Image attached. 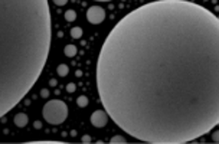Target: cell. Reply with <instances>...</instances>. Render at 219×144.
Here are the masks:
<instances>
[{
	"label": "cell",
	"instance_id": "cell-16",
	"mask_svg": "<svg viewBox=\"0 0 219 144\" xmlns=\"http://www.w3.org/2000/svg\"><path fill=\"white\" fill-rule=\"evenodd\" d=\"M41 97H42V98H48V97H49V91H48V89H46V88L42 89V91H41Z\"/></svg>",
	"mask_w": 219,
	"mask_h": 144
},
{
	"label": "cell",
	"instance_id": "cell-11",
	"mask_svg": "<svg viewBox=\"0 0 219 144\" xmlns=\"http://www.w3.org/2000/svg\"><path fill=\"white\" fill-rule=\"evenodd\" d=\"M76 19V12L72 10V9H69V10L65 12V20L66 22H74Z\"/></svg>",
	"mask_w": 219,
	"mask_h": 144
},
{
	"label": "cell",
	"instance_id": "cell-5",
	"mask_svg": "<svg viewBox=\"0 0 219 144\" xmlns=\"http://www.w3.org/2000/svg\"><path fill=\"white\" fill-rule=\"evenodd\" d=\"M108 113H107L105 110H97L94 111L93 114H91V124H93L94 127L97 128H103L107 125V123H108Z\"/></svg>",
	"mask_w": 219,
	"mask_h": 144
},
{
	"label": "cell",
	"instance_id": "cell-4",
	"mask_svg": "<svg viewBox=\"0 0 219 144\" xmlns=\"http://www.w3.org/2000/svg\"><path fill=\"white\" fill-rule=\"evenodd\" d=\"M105 19V10L101 6H91L87 10V20L93 25L103 23Z\"/></svg>",
	"mask_w": 219,
	"mask_h": 144
},
{
	"label": "cell",
	"instance_id": "cell-19",
	"mask_svg": "<svg viewBox=\"0 0 219 144\" xmlns=\"http://www.w3.org/2000/svg\"><path fill=\"white\" fill-rule=\"evenodd\" d=\"M49 84H51V86H55V85H56V79H51Z\"/></svg>",
	"mask_w": 219,
	"mask_h": 144
},
{
	"label": "cell",
	"instance_id": "cell-15",
	"mask_svg": "<svg viewBox=\"0 0 219 144\" xmlns=\"http://www.w3.org/2000/svg\"><path fill=\"white\" fill-rule=\"evenodd\" d=\"M212 140L215 141V143H219V130H216L212 133Z\"/></svg>",
	"mask_w": 219,
	"mask_h": 144
},
{
	"label": "cell",
	"instance_id": "cell-1",
	"mask_svg": "<svg viewBox=\"0 0 219 144\" xmlns=\"http://www.w3.org/2000/svg\"><path fill=\"white\" fill-rule=\"evenodd\" d=\"M97 91L124 133L185 144L219 125V17L188 0L128 12L97 59Z\"/></svg>",
	"mask_w": 219,
	"mask_h": 144
},
{
	"label": "cell",
	"instance_id": "cell-12",
	"mask_svg": "<svg viewBox=\"0 0 219 144\" xmlns=\"http://www.w3.org/2000/svg\"><path fill=\"white\" fill-rule=\"evenodd\" d=\"M110 143H111V144H115V143H121V144H124V143H126V140H124V138L121 137V136H114V137L111 138V140H110Z\"/></svg>",
	"mask_w": 219,
	"mask_h": 144
},
{
	"label": "cell",
	"instance_id": "cell-14",
	"mask_svg": "<svg viewBox=\"0 0 219 144\" xmlns=\"http://www.w3.org/2000/svg\"><path fill=\"white\" fill-rule=\"evenodd\" d=\"M56 6H65L66 3H68V0H52Z\"/></svg>",
	"mask_w": 219,
	"mask_h": 144
},
{
	"label": "cell",
	"instance_id": "cell-10",
	"mask_svg": "<svg viewBox=\"0 0 219 144\" xmlns=\"http://www.w3.org/2000/svg\"><path fill=\"white\" fill-rule=\"evenodd\" d=\"M82 33H84V32H82V29L79 28V26H75V28L71 29V36L74 39H79L82 36Z\"/></svg>",
	"mask_w": 219,
	"mask_h": 144
},
{
	"label": "cell",
	"instance_id": "cell-7",
	"mask_svg": "<svg viewBox=\"0 0 219 144\" xmlns=\"http://www.w3.org/2000/svg\"><path fill=\"white\" fill-rule=\"evenodd\" d=\"M76 52H78V49H76L75 45H66L65 48H64V53L68 58H74L76 55Z\"/></svg>",
	"mask_w": 219,
	"mask_h": 144
},
{
	"label": "cell",
	"instance_id": "cell-18",
	"mask_svg": "<svg viewBox=\"0 0 219 144\" xmlns=\"http://www.w3.org/2000/svg\"><path fill=\"white\" fill-rule=\"evenodd\" d=\"M33 127L36 128V130H39V128H42V124H41V121H35V123H33Z\"/></svg>",
	"mask_w": 219,
	"mask_h": 144
},
{
	"label": "cell",
	"instance_id": "cell-20",
	"mask_svg": "<svg viewBox=\"0 0 219 144\" xmlns=\"http://www.w3.org/2000/svg\"><path fill=\"white\" fill-rule=\"evenodd\" d=\"M95 2H113V0H95Z\"/></svg>",
	"mask_w": 219,
	"mask_h": 144
},
{
	"label": "cell",
	"instance_id": "cell-17",
	"mask_svg": "<svg viewBox=\"0 0 219 144\" xmlns=\"http://www.w3.org/2000/svg\"><path fill=\"white\" fill-rule=\"evenodd\" d=\"M81 141L82 143H85V144H88V143H91V137H89L88 134H85V136L81 138Z\"/></svg>",
	"mask_w": 219,
	"mask_h": 144
},
{
	"label": "cell",
	"instance_id": "cell-2",
	"mask_svg": "<svg viewBox=\"0 0 219 144\" xmlns=\"http://www.w3.org/2000/svg\"><path fill=\"white\" fill-rule=\"evenodd\" d=\"M48 0H0V115L4 117L39 79L51 51Z\"/></svg>",
	"mask_w": 219,
	"mask_h": 144
},
{
	"label": "cell",
	"instance_id": "cell-13",
	"mask_svg": "<svg viewBox=\"0 0 219 144\" xmlns=\"http://www.w3.org/2000/svg\"><path fill=\"white\" fill-rule=\"evenodd\" d=\"M75 89H76V85L75 84H68V85H66V91H68V92H75Z\"/></svg>",
	"mask_w": 219,
	"mask_h": 144
},
{
	"label": "cell",
	"instance_id": "cell-8",
	"mask_svg": "<svg viewBox=\"0 0 219 144\" xmlns=\"http://www.w3.org/2000/svg\"><path fill=\"white\" fill-rule=\"evenodd\" d=\"M56 72H58L59 76H66L69 74V68L68 65H65V64H61V65L56 68Z\"/></svg>",
	"mask_w": 219,
	"mask_h": 144
},
{
	"label": "cell",
	"instance_id": "cell-6",
	"mask_svg": "<svg viewBox=\"0 0 219 144\" xmlns=\"http://www.w3.org/2000/svg\"><path fill=\"white\" fill-rule=\"evenodd\" d=\"M13 123H14V125H16V127L23 128V127H26L27 123H29V117H27V114H25V113H19V114H16V115H14Z\"/></svg>",
	"mask_w": 219,
	"mask_h": 144
},
{
	"label": "cell",
	"instance_id": "cell-3",
	"mask_svg": "<svg viewBox=\"0 0 219 144\" xmlns=\"http://www.w3.org/2000/svg\"><path fill=\"white\" fill-rule=\"evenodd\" d=\"M42 117L46 123L59 125L68 118V105L62 100H51L42 108Z\"/></svg>",
	"mask_w": 219,
	"mask_h": 144
},
{
	"label": "cell",
	"instance_id": "cell-21",
	"mask_svg": "<svg viewBox=\"0 0 219 144\" xmlns=\"http://www.w3.org/2000/svg\"><path fill=\"white\" fill-rule=\"evenodd\" d=\"M206 2H208V0H206Z\"/></svg>",
	"mask_w": 219,
	"mask_h": 144
},
{
	"label": "cell",
	"instance_id": "cell-9",
	"mask_svg": "<svg viewBox=\"0 0 219 144\" xmlns=\"http://www.w3.org/2000/svg\"><path fill=\"white\" fill-rule=\"evenodd\" d=\"M76 105L79 107V108H85L87 105H88V98H87L85 95H81L76 98Z\"/></svg>",
	"mask_w": 219,
	"mask_h": 144
}]
</instances>
